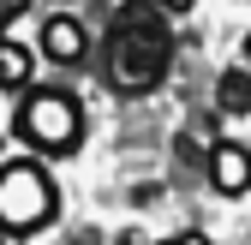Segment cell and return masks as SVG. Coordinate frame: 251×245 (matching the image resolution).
<instances>
[{
  "instance_id": "cell-4",
  "label": "cell",
  "mask_w": 251,
  "mask_h": 245,
  "mask_svg": "<svg viewBox=\"0 0 251 245\" xmlns=\"http://www.w3.org/2000/svg\"><path fill=\"white\" fill-rule=\"evenodd\" d=\"M42 54L54 60V66H78V60L90 54V30H84V18H66V12L42 18Z\"/></svg>"
},
{
  "instance_id": "cell-5",
  "label": "cell",
  "mask_w": 251,
  "mask_h": 245,
  "mask_svg": "<svg viewBox=\"0 0 251 245\" xmlns=\"http://www.w3.org/2000/svg\"><path fill=\"white\" fill-rule=\"evenodd\" d=\"M245 144H215L209 149V186L222 197H245Z\"/></svg>"
},
{
  "instance_id": "cell-8",
  "label": "cell",
  "mask_w": 251,
  "mask_h": 245,
  "mask_svg": "<svg viewBox=\"0 0 251 245\" xmlns=\"http://www.w3.org/2000/svg\"><path fill=\"white\" fill-rule=\"evenodd\" d=\"M30 12V0H0V30H6V24H18Z\"/></svg>"
},
{
  "instance_id": "cell-10",
  "label": "cell",
  "mask_w": 251,
  "mask_h": 245,
  "mask_svg": "<svg viewBox=\"0 0 251 245\" xmlns=\"http://www.w3.org/2000/svg\"><path fill=\"white\" fill-rule=\"evenodd\" d=\"M155 245H209L203 233H192V227H185V233H168V239H155Z\"/></svg>"
},
{
  "instance_id": "cell-3",
  "label": "cell",
  "mask_w": 251,
  "mask_h": 245,
  "mask_svg": "<svg viewBox=\"0 0 251 245\" xmlns=\"http://www.w3.org/2000/svg\"><path fill=\"white\" fill-rule=\"evenodd\" d=\"M54 216H60V192L42 162L0 168V233H42Z\"/></svg>"
},
{
  "instance_id": "cell-11",
  "label": "cell",
  "mask_w": 251,
  "mask_h": 245,
  "mask_svg": "<svg viewBox=\"0 0 251 245\" xmlns=\"http://www.w3.org/2000/svg\"><path fill=\"white\" fill-rule=\"evenodd\" d=\"M72 245H96V233H78V239H72Z\"/></svg>"
},
{
  "instance_id": "cell-2",
  "label": "cell",
  "mask_w": 251,
  "mask_h": 245,
  "mask_svg": "<svg viewBox=\"0 0 251 245\" xmlns=\"http://www.w3.org/2000/svg\"><path fill=\"white\" fill-rule=\"evenodd\" d=\"M12 132L36 149V156H72L78 138H84V108L66 96V90H30L18 102Z\"/></svg>"
},
{
  "instance_id": "cell-1",
  "label": "cell",
  "mask_w": 251,
  "mask_h": 245,
  "mask_svg": "<svg viewBox=\"0 0 251 245\" xmlns=\"http://www.w3.org/2000/svg\"><path fill=\"white\" fill-rule=\"evenodd\" d=\"M174 66V36H168V18L138 0V6H120L114 30H108V84L126 90V96H150L155 84L168 78Z\"/></svg>"
},
{
  "instance_id": "cell-7",
  "label": "cell",
  "mask_w": 251,
  "mask_h": 245,
  "mask_svg": "<svg viewBox=\"0 0 251 245\" xmlns=\"http://www.w3.org/2000/svg\"><path fill=\"white\" fill-rule=\"evenodd\" d=\"M222 108H227V114H245V108H251V102H245V60L222 78Z\"/></svg>"
},
{
  "instance_id": "cell-6",
  "label": "cell",
  "mask_w": 251,
  "mask_h": 245,
  "mask_svg": "<svg viewBox=\"0 0 251 245\" xmlns=\"http://www.w3.org/2000/svg\"><path fill=\"white\" fill-rule=\"evenodd\" d=\"M30 72H36V54L24 42H12V36H0V90H24Z\"/></svg>"
},
{
  "instance_id": "cell-9",
  "label": "cell",
  "mask_w": 251,
  "mask_h": 245,
  "mask_svg": "<svg viewBox=\"0 0 251 245\" xmlns=\"http://www.w3.org/2000/svg\"><path fill=\"white\" fill-rule=\"evenodd\" d=\"M150 6L162 12V18H185V12H192V0H150Z\"/></svg>"
}]
</instances>
